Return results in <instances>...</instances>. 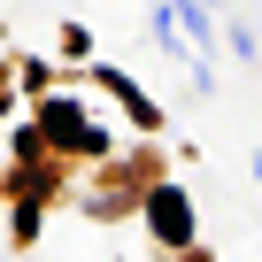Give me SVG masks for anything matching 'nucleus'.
<instances>
[{
  "label": "nucleus",
  "instance_id": "f257e3e1",
  "mask_svg": "<svg viewBox=\"0 0 262 262\" xmlns=\"http://www.w3.org/2000/svg\"><path fill=\"white\" fill-rule=\"evenodd\" d=\"M47 131H54V139H70V147H93V155H100V131H93L77 108H47Z\"/></svg>",
  "mask_w": 262,
  "mask_h": 262
},
{
  "label": "nucleus",
  "instance_id": "f03ea898",
  "mask_svg": "<svg viewBox=\"0 0 262 262\" xmlns=\"http://www.w3.org/2000/svg\"><path fill=\"white\" fill-rule=\"evenodd\" d=\"M155 231H162V239H185V231H193V216H185V193H170V185L155 193Z\"/></svg>",
  "mask_w": 262,
  "mask_h": 262
}]
</instances>
